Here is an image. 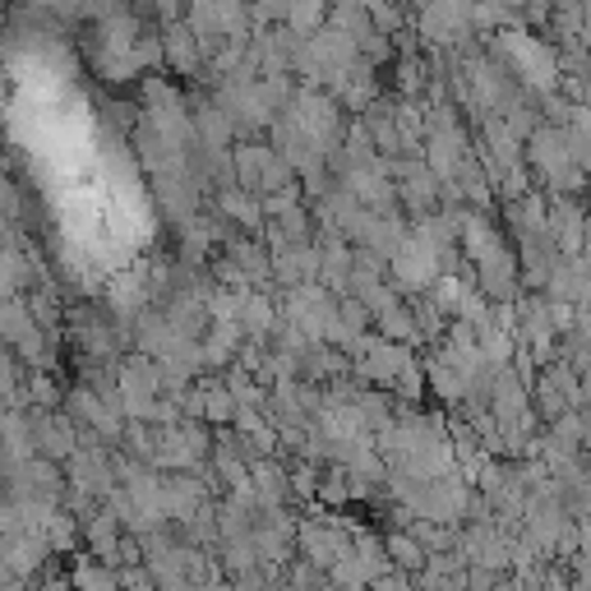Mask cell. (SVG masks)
Segmentation results:
<instances>
[{"instance_id": "1", "label": "cell", "mask_w": 591, "mask_h": 591, "mask_svg": "<svg viewBox=\"0 0 591 591\" xmlns=\"http://www.w3.org/2000/svg\"><path fill=\"white\" fill-rule=\"evenodd\" d=\"M490 51L522 79V89H532L536 97H545V93H555V89H559V79H564L559 51H555L545 37H532L522 24H518V28H513V24H509V28H499L495 42H490Z\"/></svg>"}, {"instance_id": "2", "label": "cell", "mask_w": 591, "mask_h": 591, "mask_svg": "<svg viewBox=\"0 0 591 591\" xmlns=\"http://www.w3.org/2000/svg\"><path fill=\"white\" fill-rule=\"evenodd\" d=\"M439 273H443V255H439L434 245L420 241L416 231H412L403 245H397V255L389 259V278L397 287H407V291H430Z\"/></svg>"}, {"instance_id": "3", "label": "cell", "mask_w": 591, "mask_h": 591, "mask_svg": "<svg viewBox=\"0 0 591 591\" xmlns=\"http://www.w3.org/2000/svg\"><path fill=\"white\" fill-rule=\"evenodd\" d=\"M416 361H412V347L407 343H393V337H370L366 343V351L356 356V366H351V374L361 379V384H384V389H393V379L403 374V370H412Z\"/></svg>"}, {"instance_id": "4", "label": "cell", "mask_w": 591, "mask_h": 591, "mask_svg": "<svg viewBox=\"0 0 591 591\" xmlns=\"http://www.w3.org/2000/svg\"><path fill=\"white\" fill-rule=\"evenodd\" d=\"M162 47H166V70L176 74H199L208 60H204V47H199V33L185 24V19H172L162 28Z\"/></svg>"}, {"instance_id": "5", "label": "cell", "mask_w": 591, "mask_h": 591, "mask_svg": "<svg viewBox=\"0 0 591 591\" xmlns=\"http://www.w3.org/2000/svg\"><path fill=\"white\" fill-rule=\"evenodd\" d=\"M204 480L189 476V472H166L162 476V499H166V518L172 522H189L204 509Z\"/></svg>"}, {"instance_id": "6", "label": "cell", "mask_w": 591, "mask_h": 591, "mask_svg": "<svg viewBox=\"0 0 591 591\" xmlns=\"http://www.w3.org/2000/svg\"><path fill=\"white\" fill-rule=\"evenodd\" d=\"M426 374H430V389L443 397V403H462V397H467L472 393V379L467 374H462L453 361H449V356H430V361H426Z\"/></svg>"}, {"instance_id": "7", "label": "cell", "mask_w": 591, "mask_h": 591, "mask_svg": "<svg viewBox=\"0 0 591 591\" xmlns=\"http://www.w3.org/2000/svg\"><path fill=\"white\" fill-rule=\"evenodd\" d=\"M273 153L278 148H268V143H236L231 148V162H236V185H245V189H259V181H264V166L273 162Z\"/></svg>"}, {"instance_id": "8", "label": "cell", "mask_w": 591, "mask_h": 591, "mask_svg": "<svg viewBox=\"0 0 591 591\" xmlns=\"http://www.w3.org/2000/svg\"><path fill=\"white\" fill-rule=\"evenodd\" d=\"M374 328L384 333V337H393V343H407V347H416L420 337H426V328H420L412 301H397L393 310H384V314L374 320Z\"/></svg>"}, {"instance_id": "9", "label": "cell", "mask_w": 591, "mask_h": 591, "mask_svg": "<svg viewBox=\"0 0 591 591\" xmlns=\"http://www.w3.org/2000/svg\"><path fill=\"white\" fill-rule=\"evenodd\" d=\"M384 541H389V559H393L397 568H407V573H420V568L430 564L426 541H420L416 532H393V536H384Z\"/></svg>"}, {"instance_id": "10", "label": "cell", "mask_w": 591, "mask_h": 591, "mask_svg": "<svg viewBox=\"0 0 591 591\" xmlns=\"http://www.w3.org/2000/svg\"><path fill=\"white\" fill-rule=\"evenodd\" d=\"M328 0H291V14H287V24L296 28V33H320L324 24H328Z\"/></svg>"}, {"instance_id": "11", "label": "cell", "mask_w": 591, "mask_h": 591, "mask_svg": "<svg viewBox=\"0 0 591 591\" xmlns=\"http://www.w3.org/2000/svg\"><path fill=\"white\" fill-rule=\"evenodd\" d=\"M70 582H74V587H93V591H116V587H120V573H116L112 564H102V568L79 564L74 573H70Z\"/></svg>"}, {"instance_id": "12", "label": "cell", "mask_w": 591, "mask_h": 591, "mask_svg": "<svg viewBox=\"0 0 591 591\" xmlns=\"http://www.w3.org/2000/svg\"><path fill=\"white\" fill-rule=\"evenodd\" d=\"M47 541H51V551H56V555L74 551V541H79V526H74V518L56 509V513H51V522H47Z\"/></svg>"}, {"instance_id": "13", "label": "cell", "mask_w": 591, "mask_h": 591, "mask_svg": "<svg viewBox=\"0 0 591 591\" xmlns=\"http://www.w3.org/2000/svg\"><path fill=\"white\" fill-rule=\"evenodd\" d=\"M28 397H33V407H42V412H51V407L60 403V389L47 379V370H33V379H28Z\"/></svg>"}, {"instance_id": "14", "label": "cell", "mask_w": 591, "mask_h": 591, "mask_svg": "<svg viewBox=\"0 0 591 591\" xmlns=\"http://www.w3.org/2000/svg\"><path fill=\"white\" fill-rule=\"evenodd\" d=\"M426 384H430V374L412 366V370H403V374L393 379V393H397V397H407V403H420V393H426Z\"/></svg>"}, {"instance_id": "15", "label": "cell", "mask_w": 591, "mask_h": 591, "mask_svg": "<svg viewBox=\"0 0 591 591\" xmlns=\"http://www.w3.org/2000/svg\"><path fill=\"white\" fill-rule=\"evenodd\" d=\"M301 204V185H287V189H273V195H264V213L268 218H282L287 208Z\"/></svg>"}, {"instance_id": "16", "label": "cell", "mask_w": 591, "mask_h": 591, "mask_svg": "<svg viewBox=\"0 0 591 591\" xmlns=\"http://www.w3.org/2000/svg\"><path fill=\"white\" fill-rule=\"evenodd\" d=\"M158 582V573H153V564H125L120 568V587H153Z\"/></svg>"}, {"instance_id": "17", "label": "cell", "mask_w": 591, "mask_h": 591, "mask_svg": "<svg viewBox=\"0 0 591 591\" xmlns=\"http://www.w3.org/2000/svg\"><path fill=\"white\" fill-rule=\"evenodd\" d=\"M333 5H337V0H333Z\"/></svg>"}]
</instances>
